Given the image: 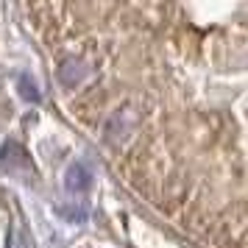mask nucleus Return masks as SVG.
I'll use <instances>...</instances> for the list:
<instances>
[{
  "mask_svg": "<svg viewBox=\"0 0 248 248\" xmlns=\"http://www.w3.org/2000/svg\"><path fill=\"white\" fill-rule=\"evenodd\" d=\"M64 184H67L70 192H81L90 187V173H87V168L81 165V162H73L67 168V179H64Z\"/></svg>",
  "mask_w": 248,
  "mask_h": 248,
  "instance_id": "1",
  "label": "nucleus"
},
{
  "mask_svg": "<svg viewBox=\"0 0 248 248\" xmlns=\"http://www.w3.org/2000/svg\"><path fill=\"white\" fill-rule=\"evenodd\" d=\"M25 95H28L31 101H36V98H39V95L34 92V84H31V81H25Z\"/></svg>",
  "mask_w": 248,
  "mask_h": 248,
  "instance_id": "2",
  "label": "nucleus"
}]
</instances>
